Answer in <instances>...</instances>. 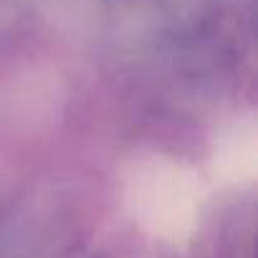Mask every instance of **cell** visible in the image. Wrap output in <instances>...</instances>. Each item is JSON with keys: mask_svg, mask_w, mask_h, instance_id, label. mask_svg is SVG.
<instances>
[{"mask_svg": "<svg viewBox=\"0 0 258 258\" xmlns=\"http://www.w3.org/2000/svg\"><path fill=\"white\" fill-rule=\"evenodd\" d=\"M258 160V132L250 119L230 124L215 142V170L228 182H250Z\"/></svg>", "mask_w": 258, "mask_h": 258, "instance_id": "cell-2", "label": "cell"}, {"mask_svg": "<svg viewBox=\"0 0 258 258\" xmlns=\"http://www.w3.org/2000/svg\"><path fill=\"white\" fill-rule=\"evenodd\" d=\"M200 182L190 167L170 157H150L135 165L126 180V205L155 235L182 240L200 213Z\"/></svg>", "mask_w": 258, "mask_h": 258, "instance_id": "cell-1", "label": "cell"}]
</instances>
